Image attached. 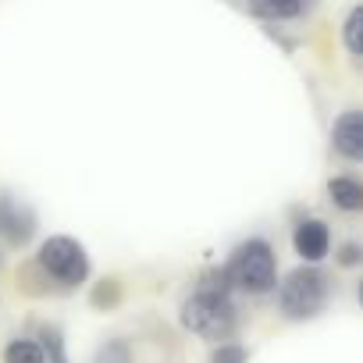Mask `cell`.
I'll return each mask as SVG.
<instances>
[{
	"label": "cell",
	"instance_id": "12",
	"mask_svg": "<svg viewBox=\"0 0 363 363\" xmlns=\"http://www.w3.org/2000/svg\"><path fill=\"white\" fill-rule=\"evenodd\" d=\"M359 33H363V8H352L349 18H345V29H342L349 54H363V40H359Z\"/></svg>",
	"mask_w": 363,
	"mask_h": 363
},
{
	"label": "cell",
	"instance_id": "8",
	"mask_svg": "<svg viewBox=\"0 0 363 363\" xmlns=\"http://www.w3.org/2000/svg\"><path fill=\"white\" fill-rule=\"evenodd\" d=\"M328 196H331V203L342 207V211H359V207H363V189L356 186L352 178H331V182H328Z\"/></svg>",
	"mask_w": 363,
	"mask_h": 363
},
{
	"label": "cell",
	"instance_id": "3",
	"mask_svg": "<svg viewBox=\"0 0 363 363\" xmlns=\"http://www.w3.org/2000/svg\"><path fill=\"white\" fill-rule=\"evenodd\" d=\"M228 271V278H232V285H239L242 292H271L274 289V253H271V246L267 242H260V239H250V242H242L235 253H232V264L225 267Z\"/></svg>",
	"mask_w": 363,
	"mask_h": 363
},
{
	"label": "cell",
	"instance_id": "17",
	"mask_svg": "<svg viewBox=\"0 0 363 363\" xmlns=\"http://www.w3.org/2000/svg\"><path fill=\"white\" fill-rule=\"evenodd\" d=\"M338 264H342V267H356V264H359V246H352V242L342 246V250H338Z\"/></svg>",
	"mask_w": 363,
	"mask_h": 363
},
{
	"label": "cell",
	"instance_id": "5",
	"mask_svg": "<svg viewBox=\"0 0 363 363\" xmlns=\"http://www.w3.org/2000/svg\"><path fill=\"white\" fill-rule=\"evenodd\" d=\"M36 232V218L29 207H22L11 196H0V235H8L11 242H26Z\"/></svg>",
	"mask_w": 363,
	"mask_h": 363
},
{
	"label": "cell",
	"instance_id": "14",
	"mask_svg": "<svg viewBox=\"0 0 363 363\" xmlns=\"http://www.w3.org/2000/svg\"><path fill=\"white\" fill-rule=\"evenodd\" d=\"M93 363H132V352H128V345L121 338H111V342H104L96 349Z\"/></svg>",
	"mask_w": 363,
	"mask_h": 363
},
{
	"label": "cell",
	"instance_id": "15",
	"mask_svg": "<svg viewBox=\"0 0 363 363\" xmlns=\"http://www.w3.org/2000/svg\"><path fill=\"white\" fill-rule=\"evenodd\" d=\"M246 359H250V352L242 345H235V342H221L211 352V363H246Z\"/></svg>",
	"mask_w": 363,
	"mask_h": 363
},
{
	"label": "cell",
	"instance_id": "7",
	"mask_svg": "<svg viewBox=\"0 0 363 363\" xmlns=\"http://www.w3.org/2000/svg\"><path fill=\"white\" fill-rule=\"evenodd\" d=\"M292 246H296V253H299L306 264L324 260V257H328V246H331L328 225H320V221H303V225L296 228V235H292Z\"/></svg>",
	"mask_w": 363,
	"mask_h": 363
},
{
	"label": "cell",
	"instance_id": "4",
	"mask_svg": "<svg viewBox=\"0 0 363 363\" xmlns=\"http://www.w3.org/2000/svg\"><path fill=\"white\" fill-rule=\"evenodd\" d=\"M40 264H43V271L54 274L61 285H79V281H86V274H89V257H86V250H82L75 239H68V235L47 239L43 250H40Z\"/></svg>",
	"mask_w": 363,
	"mask_h": 363
},
{
	"label": "cell",
	"instance_id": "11",
	"mask_svg": "<svg viewBox=\"0 0 363 363\" xmlns=\"http://www.w3.org/2000/svg\"><path fill=\"white\" fill-rule=\"evenodd\" d=\"M40 349H43V359H47V363H68L65 335H61L57 328H43V331H40Z\"/></svg>",
	"mask_w": 363,
	"mask_h": 363
},
{
	"label": "cell",
	"instance_id": "1",
	"mask_svg": "<svg viewBox=\"0 0 363 363\" xmlns=\"http://www.w3.org/2000/svg\"><path fill=\"white\" fill-rule=\"evenodd\" d=\"M182 328L207 342H225L235 331V306L228 303V296L196 292L182 303Z\"/></svg>",
	"mask_w": 363,
	"mask_h": 363
},
{
	"label": "cell",
	"instance_id": "9",
	"mask_svg": "<svg viewBox=\"0 0 363 363\" xmlns=\"http://www.w3.org/2000/svg\"><path fill=\"white\" fill-rule=\"evenodd\" d=\"M246 8L260 18H271V22H281V18H296L303 11L299 0H246Z\"/></svg>",
	"mask_w": 363,
	"mask_h": 363
},
{
	"label": "cell",
	"instance_id": "10",
	"mask_svg": "<svg viewBox=\"0 0 363 363\" xmlns=\"http://www.w3.org/2000/svg\"><path fill=\"white\" fill-rule=\"evenodd\" d=\"M4 363H47L36 338H15L4 345Z\"/></svg>",
	"mask_w": 363,
	"mask_h": 363
},
{
	"label": "cell",
	"instance_id": "2",
	"mask_svg": "<svg viewBox=\"0 0 363 363\" xmlns=\"http://www.w3.org/2000/svg\"><path fill=\"white\" fill-rule=\"evenodd\" d=\"M328 303V278L313 267H296L278 289V306L289 320H310Z\"/></svg>",
	"mask_w": 363,
	"mask_h": 363
},
{
	"label": "cell",
	"instance_id": "13",
	"mask_svg": "<svg viewBox=\"0 0 363 363\" xmlns=\"http://www.w3.org/2000/svg\"><path fill=\"white\" fill-rule=\"evenodd\" d=\"M196 292H207V296H228V292H232V278H228V271H221V267L207 271V274L200 278V289H196Z\"/></svg>",
	"mask_w": 363,
	"mask_h": 363
},
{
	"label": "cell",
	"instance_id": "16",
	"mask_svg": "<svg viewBox=\"0 0 363 363\" xmlns=\"http://www.w3.org/2000/svg\"><path fill=\"white\" fill-rule=\"evenodd\" d=\"M118 299H121V289H118V281H100L96 289H93V306H118Z\"/></svg>",
	"mask_w": 363,
	"mask_h": 363
},
{
	"label": "cell",
	"instance_id": "6",
	"mask_svg": "<svg viewBox=\"0 0 363 363\" xmlns=\"http://www.w3.org/2000/svg\"><path fill=\"white\" fill-rule=\"evenodd\" d=\"M331 143H335V150H338L342 157L359 160V157H363V114H359V111H345V114L335 121Z\"/></svg>",
	"mask_w": 363,
	"mask_h": 363
}]
</instances>
